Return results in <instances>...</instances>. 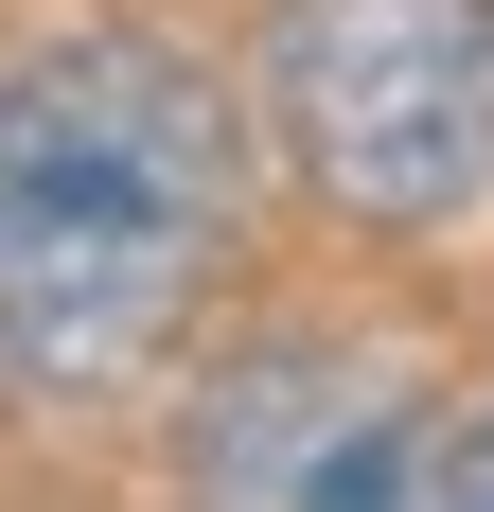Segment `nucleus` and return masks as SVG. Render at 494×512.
I'll list each match as a JSON object with an SVG mask.
<instances>
[{"instance_id": "nucleus-1", "label": "nucleus", "mask_w": 494, "mask_h": 512, "mask_svg": "<svg viewBox=\"0 0 494 512\" xmlns=\"http://www.w3.org/2000/svg\"><path fill=\"white\" fill-rule=\"evenodd\" d=\"M247 142L195 53L53 36L0 71V371L18 389H124L177 354V318L230 265Z\"/></svg>"}, {"instance_id": "nucleus-2", "label": "nucleus", "mask_w": 494, "mask_h": 512, "mask_svg": "<svg viewBox=\"0 0 494 512\" xmlns=\"http://www.w3.org/2000/svg\"><path fill=\"white\" fill-rule=\"evenodd\" d=\"M265 142L371 230L494 195V0H265Z\"/></svg>"}, {"instance_id": "nucleus-3", "label": "nucleus", "mask_w": 494, "mask_h": 512, "mask_svg": "<svg viewBox=\"0 0 494 512\" xmlns=\"http://www.w3.org/2000/svg\"><path fill=\"white\" fill-rule=\"evenodd\" d=\"M177 477L230 512H353V495H424V389L389 354H230L177 424Z\"/></svg>"}, {"instance_id": "nucleus-4", "label": "nucleus", "mask_w": 494, "mask_h": 512, "mask_svg": "<svg viewBox=\"0 0 494 512\" xmlns=\"http://www.w3.org/2000/svg\"><path fill=\"white\" fill-rule=\"evenodd\" d=\"M424 495H477V512H494V407H477V424L442 442V477H424Z\"/></svg>"}]
</instances>
